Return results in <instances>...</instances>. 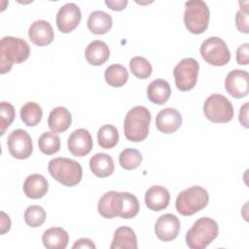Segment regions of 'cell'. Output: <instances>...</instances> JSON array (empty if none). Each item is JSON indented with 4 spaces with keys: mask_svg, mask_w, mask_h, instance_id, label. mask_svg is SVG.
<instances>
[{
    "mask_svg": "<svg viewBox=\"0 0 249 249\" xmlns=\"http://www.w3.org/2000/svg\"><path fill=\"white\" fill-rule=\"evenodd\" d=\"M72 123V117L70 112L62 106L55 107L49 115L48 125L50 129L54 133L64 132L69 128Z\"/></svg>",
    "mask_w": 249,
    "mask_h": 249,
    "instance_id": "cell-21",
    "label": "cell"
},
{
    "mask_svg": "<svg viewBox=\"0 0 249 249\" xmlns=\"http://www.w3.org/2000/svg\"><path fill=\"white\" fill-rule=\"evenodd\" d=\"M67 146L73 156L85 157L91 151L93 146L91 135L89 130L85 128H78L69 135Z\"/></svg>",
    "mask_w": 249,
    "mask_h": 249,
    "instance_id": "cell-14",
    "label": "cell"
},
{
    "mask_svg": "<svg viewBox=\"0 0 249 249\" xmlns=\"http://www.w3.org/2000/svg\"><path fill=\"white\" fill-rule=\"evenodd\" d=\"M151 113L144 106H135L130 109L124 121V131L127 140L141 142L149 134Z\"/></svg>",
    "mask_w": 249,
    "mask_h": 249,
    "instance_id": "cell-2",
    "label": "cell"
},
{
    "mask_svg": "<svg viewBox=\"0 0 249 249\" xmlns=\"http://www.w3.org/2000/svg\"><path fill=\"white\" fill-rule=\"evenodd\" d=\"M46 220V211L40 205H31L24 211V221L31 228H38Z\"/></svg>",
    "mask_w": 249,
    "mask_h": 249,
    "instance_id": "cell-33",
    "label": "cell"
},
{
    "mask_svg": "<svg viewBox=\"0 0 249 249\" xmlns=\"http://www.w3.org/2000/svg\"><path fill=\"white\" fill-rule=\"evenodd\" d=\"M111 249H136L137 237L134 231L129 227H120L114 232L110 245Z\"/></svg>",
    "mask_w": 249,
    "mask_h": 249,
    "instance_id": "cell-26",
    "label": "cell"
},
{
    "mask_svg": "<svg viewBox=\"0 0 249 249\" xmlns=\"http://www.w3.org/2000/svg\"><path fill=\"white\" fill-rule=\"evenodd\" d=\"M199 70L197 60L192 57L183 58L173 69L175 85L178 89L188 91L195 88Z\"/></svg>",
    "mask_w": 249,
    "mask_h": 249,
    "instance_id": "cell-9",
    "label": "cell"
},
{
    "mask_svg": "<svg viewBox=\"0 0 249 249\" xmlns=\"http://www.w3.org/2000/svg\"><path fill=\"white\" fill-rule=\"evenodd\" d=\"M11 228V220L9 218V216L1 211V234L6 233Z\"/></svg>",
    "mask_w": 249,
    "mask_h": 249,
    "instance_id": "cell-41",
    "label": "cell"
},
{
    "mask_svg": "<svg viewBox=\"0 0 249 249\" xmlns=\"http://www.w3.org/2000/svg\"><path fill=\"white\" fill-rule=\"evenodd\" d=\"M7 146L11 156L18 160L27 159L33 152L32 139L28 132L21 128L15 129L9 134Z\"/></svg>",
    "mask_w": 249,
    "mask_h": 249,
    "instance_id": "cell-10",
    "label": "cell"
},
{
    "mask_svg": "<svg viewBox=\"0 0 249 249\" xmlns=\"http://www.w3.org/2000/svg\"><path fill=\"white\" fill-rule=\"evenodd\" d=\"M120 165L125 170H132L138 167L142 162V155L136 149L127 148L119 155Z\"/></svg>",
    "mask_w": 249,
    "mask_h": 249,
    "instance_id": "cell-31",
    "label": "cell"
},
{
    "mask_svg": "<svg viewBox=\"0 0 249 249\" xmlns=\"http://www.w3.org/2000/svg\"><path fill=\"white\" fill-rule=\"evenodd\" d=\"M49 190L48 180L41 174L34 173L29 175L23 183V192L25 196L32 199L43 197Z\"/></svg>",
    "mask_w": 249,
    "mask_h": 249,
    "instance_id": "cell-19",
    "label": "cell"
},
{
    "mask_svg": "<svg viewBox=\"0 0 249 249\" xmlns=\"http://www.w3.org/2000/svg\"><path fill=\"white\" fill-rule=\"evenodd\" d=\"M38 146L45 155L55 154L60 149V138L53 131H46L39 137Z\"/></svg>",
    "mask_w": 249,
    "mask_h": 249,
    "instance_id": "cell-30",
    "label": "cell"
},
{
    "mask_svg": "<svg viewBox=\"0 0 249 249\" xmlns=\"http://www.w3.org/2000/svg\"><path fill=\"white\" fill-rule=\"evenodd\" d=\"M105 4L113 11H122L127 5V0H105Z\"/></svg>",
    "mask_w": 249,
    "mask_h": 249,
    "instance_id": "cell-38",
    "label": "cell"
},
{
    "mask_svg": "<svg viewBox=\"0 0 249 249\" xmlns=\"http://www.w3.org/2000/svg\"><path fill=\"white\" fill-rule=\"evenodd\" d=\"M202 58L213 66L226 65L231 59V53L226 42L220 37H209L199 49Z\"/></svg>",
    "mask_w": 249,
    "mask_h": 249,
    "instance_id": "cell-8",
    "label": "cell"
},
{
    "mask_svg": "<svg viewBox=\"0 0 249 249\" xmlns=\"http://www.w3.org/2000/svg\"><path fill=\"white\" fill-rule=\"evenodd\" d=\"M236 61L238 64L247 65L249 63V44L244 43L236 50Z\"/></svg>",
    "mask_w": 249,
    "mask_h": 249,
    "instance_id": "cell-37",
    "label": "cell"
},
{
    "mask_svg": "<svg viewBox=\"0 0 249 249\" xmlns=\"http://www.w3.org/2000/svg\"><path fill=\"white\" fill-rule=\"evenodd\" d=\"M203 112L212 123H228L233 117V107L224 95L214 93L208 96L203 104Z\"/></svg>",
    "mask_w": 249,
    "mask_h": 249,
    "instance_id": "cell-7",
    "label": "cell"
},
{
    "mask_svg": "<svg viewBox=\"0 0 249 249\" xmlns=\"http://www.w3.org/2000/svg\"><path fill=\"white\" fill-rule=\"evenodd\" d=\"M20 119L28 126L37 125L43 117V111L41 106L36 103L29 101L20 108Z\"/></svg>",
    "mask_w": 249,
    "mask_h": 249,
    "instance_id": "cell-28",
    "label": "cell"
},
{
    "mask_svg": "<svg viewBox=\"0 0 249 249\" xmlns=\"http://www.w3.org/2000/svg\"><path fill=\"white\" fill-rule=\"evenodd\" d=\"M239 122L244 127H248V103H245L239 111Z\"/></svg>",
    "mask_w": 249,
    "mask_h": 249,
    "instance_id": "cell-40",
    "label": "cell"
},
{
    "mask_svg": "<svg viewBox=\"0 0 249 249\" xmlns=\"http://www.w3.org/2000/svg\"><path fill=\"white\" fill-rule=\"evenodd\" d=\"M235 24L237 29L242 33H248V12H247V6L241 7L235 16Z\"/></svg>",
    "mask_w": 249,
    "mask_h": 249,
    "instance_id": "cell-36",
    "label": "cell"
},
{
    "mask_svg": "<svg viewBox=\"0 0 249 249\" xmlns=\"http://www.w3.org/2000/svg\"><path fill=\"white\" fill-rule=\"evenodd\" d=\"M123 192L110 191L105 193L98 200V213L106 219L121 216L123 210Z\"/></svg>",
    "mask_w": 249,
    "mask_h": 249,
    "instance_id": "cell-13",
    "label": "cell"
},
{
    "mask_svg": "<svg viewBox=\"0 0 249 249\" xmlns=\"http://www.w3.org/2000/svg\"><path fill=\"white\" fill-rule=\"evenodd\" d=\"M105 81L107 84L114 88L124 86L128 80V72L122 64H112L108 66L104 72Z\"/></svg>",
    "mask_w": 249,
    "mask_h": 249,
    "instance_id": "cell-27",
    "label": "cell"
},
{
    "mask_svg": "<svg viewBox=\"0 0 249 249\" xmlns=\"http://www.w3.org/2000/svg\"><path fill=\"white\" fill-rule=\"evenodd\" d=\"M48 170L52 177L67 187L80 183L83 177L82 165L68 158H54L49 161Z\"/></svg>",
    "mask_w": 249,
    "mask_h": 249,
    "instance_id": "cell-4",
    "label": "cell"
},
{
    "mask_svg": "<svg viewBox=\"0 0 249 249\" xmlns=\"http://www.w3.org/2000/svg\"><path fill=\"white\" fill-rule=\"evenodd\" d=\"M209 18L210 11L204 1L191 0L185 3L184 23L191 33H203L208 27Z\"/></svg>",
    "mask_w": 249,
    "mask_h": 249,
    "instance_id": "cell-6",
    "label": "cell"
},
{
    "mask_svg": "<svg viewBox=\"0 0 249 249\" xmlns=\"http://www.w3.org/2000/svg\"><path fill=\"white\" fill-rule=\"evenodd\" d=\"M81 18L79 6L75 3H66L59 8L56 14V26L62 33H69L79 25Z\"/></svg>",
    "mask_w": 249,
    "mask_h": 249,
    "instance_id": "cell-11",
    "label": "cell"
},
{
    "mask_svg": "<svg viewBox=\"0 0 249 249\" xmlns=\"http://www.w3.org/2000/svg\"><path fill=\"white\" fill-rule=\"evenodd\" d=\"M30 49L21 38L5 36L0 41V73L5 74L12 69L14 63H21L29 56Z\"/></svg>",
    "mask_w": 249,
    "mask_h": 249,
    "instance_id": "cell-1",
    "label": "cell"
},
{
    "mask_svg": "<svg viewBox=\"0 0 249 249\" xmlns=\"http://www.w3.org/2000/svg\"><path fill=\"white\" fill-rule=\"evenodd\" d=\"M97 141L101 148L112 149L119 142V132L113 124H104L97 131Z\"/></svg>",
    "mask_w": 249,
    "mask_h": 249,
    "instance_id": "cell-29",
    "label": "cell"
},
{
    "mask_svg": "<svg viewBox=\"0 0 249 249\" xmlns=\"http://www.w3.org/2000/svg\"><path fill=\"white\" fill-rule=\"evenodd\" d=\"M209 201L207 191L200 186H193L182 191L176 197V210L183 216H191L203 209Z\"/></svg>",
    "mask_w": 249,
    "mask_h": 249,
    "instance_id": "cell-5",
    "label": "cell"
},
{
    "mask_svg": "<svg viewBox=\"0 0 249 249\" xmlns=\"http://www.w3.org/2000/svg\"><path fill=\"white\" fill-rule=\"evenodd\" d=\"M219 233L216 221L208 217L197 219L186 233V243L191 249L206 248Z\"/></svg>",
    "mask_w": 249,
    "mask_h": 249,
    "instance_id": "cell-3",
    "label": "cell"
},
{
    "mask_svg": "<svg viewBox=\"0 0 249 249\" xmlns=\"http://www.w3.org/2000/svg\"><path fill=\"white\" fill-rule=\"evenodd\" d=\"M28 37L33 44L43 47L53 42L54 38V33L49 21L39 19L32 22L29 26Z\"/></svg>",
    "mask_w": 249,
    "mask_h": 249,
    "instance_id": "cell-17",
    "label": "cell"
},
{
    "mask_svg": "<svg viewBox=\"0 0 249 249\" xmlns=\"http://www.w3.org/2000/svg\"><path fill=\"white\" fill-rule=\"evenodd\" d=\"M123 210L121 214V218L123 219H130L135 217L139 212V201L138 198L127 192H123Z\"/></svg>",
    "mask_w": 249,
    "mask_h": 249,
    "instance_id": "cell-34",
    "label": "cell"
},
{
    "mask_svg": "<svg viewBox=\"0 0 249 249\" xmlns=\"http://www.w3.org/2000/svg\"><path fill=\"white\" fill-rule=\"evenodd\" d=\"M89 167L95 176L105 178L114 172L115 164L111 156L105 153H97L90 158Z\"/></svg>",
    "mask_w": 249,
    "mask_h": 249,
    "instance_id": "cell-23",
    "label": "cell"
},
{
    "mask_svg": "<svg viewBox=\"0 0 249 249\" xmlns=\"http://www.w3.org/2000/svg\"><path fill=\"white\" fill-rule=\"evenodd\" d=\"M180 231L179 219L171 213H166L159 217L155 224V233L162 241L175 239Z\"/></svg>",
    "mask_w": 249,
    "mask_h": 249,
    "instance_id": "cell-15",
    "label": "cell"
},
{
    "mask_svg": "<svg viewBox=\"0 0 249 249\" xmlns=\"http://www.w3.org/2000/svg\"><path fill=\"white\" fill-rule=\"evenodd\" d=\"M131 73L138 79L145 80L152 74L151 63L143 56H134L129 61Z\"/></svg>",
    "mask_w": 249,
    "mask_h": 249,
    "instance_id": "cell-32",
    "label": "cell"
},
{
    "mask_svg": "<svg viewBox=\"0 0 249 249\" xmlns=\"http://www.w3.org/2000/svg\"><path fill=\"white\" fill-rule=\"evenodd\" d=\"M225 89L234 98L245 97L249 91L248 72L240 69L231 71L226 77Z\"/></svg>",
    "mask_w": 249,
    "mask_h": 249,
    "instance_id": "cell-12",
    "label": "cell"
},
{
    "mask_svg": "<svg viewBox=\"0 0 249 249\" xmlns=\"http://www.w3.org/2000/svg\"><path fill=\"white\" fill-rule=\"evenodd\" d=\"M87 25L93 34H105L113 25L112 17L104 11H93L89 16Z\"/></svg>",
    "mask_w": 249,
    "mask_h": 249,
    "instance_id": "cell-24",
    "label": "cell"
},
{
    "mask_svg": "<svg viewBox=\"0 0 249 249\" xmlns=\"http://www.w3.org/2000/svg\"><path fill=\"white\" fill-rule=\"evenodd\" d=\"M95 244L89 238H80L76 240V242L73 244L72 248H89V249H95Z\"/></svg>",
    "mask_w": 249,
    "mask_h": 249,
    "instance_id": "cell-39",
    "label": "cell"
},
{
    "mask_svg": "<svg viewBox=\"0 0 249 249\" xmlns=\"http://www.w3.org/2000/svg\"><path fill=\"white\" fill-rule=\"evenodd\" d=\"M110 56V50L106 43L100 40L90 42L85 51V57L87 61L94 66L102 65Z\"/></svg>",
    "mask_w": 249,
    "mask_h": 249,
    "instance_id": "cell-20",
    "label": "cell"
},
{
    "mask_svg": "<svg viewBox=\"0 0 249 249\" xmlns=\"http://www.w3.org/2000/svg\"><path fill=\"white\" fill-rule=\"evenodd\" d=\"M16 113L14 106L9 103L2 101L0 103V126H1V135H4L6 129L11 125L15 119Z\"/></svg>",
    "mask_w": 249,
    "mask_h": 249,
    "instance_id": "cell-35",
    "label": "cell"
},
{
    "mask_svg": "<svg viewBox=\"0 0 249 249\" xmlns=\"http://www.w3.org/2000/svg\"><path fill=\"white\" fill-rule=\"evenodd\" d=\"M171 94V89L169 84L162 79H157L152 81L147 88L148 99L155 104H164Z\"/></svg>",
    "mask_w": 249,
    "mask_h": 249,
    "instance_id": "cell-25",
    "label": "cell"
},
{
    "mask_svg": "<svg viewBox=\"0 0 249 249\" xmlns=\"http://www.w3.org/2000/svg\"><path fill=\"white\" fill-rule=\"evenodd\" d=\"M69 240L67 231L59 227H53L46 230L42 235V241L49 249H65Z\"/></svg>",
    "mask_w": 249,
    "mask_h": 249,
    "instance_id": "cell-22",
    "label": "cell"
},
{
    "mask_svg": "<svg viewBox=\"0 0 249 249\" xmlns=\"http://www.w3.org/2000/svg\"><path fill=\"white\" fill-rule=\"evenodd\" d=\"M170 195L162 186H152L145 193L146 206L153 211H161L169 204Z\"/></svg>",
    "mask_w": 249,
    "mask_h": 249,
    "instance_id": "cell-18",
    "label": "cell"
},
{
    "mask_svg": "<svg viewBox=\"0 0 249 249\" xmlns=\"http://www.w3.org/2000/svg\"><path fill=\"white\" fill-rule=\"evenodd\" d=\"M182 124V116L174 108H164L156 117V126L162 133H173Z\"/></svg>",
    "mask_w": 249,
    "mask_h": 249,
    "instance_id": "cell-16",
    "label": "cell"
}]
</instances>
